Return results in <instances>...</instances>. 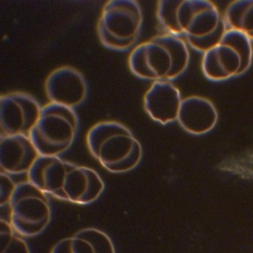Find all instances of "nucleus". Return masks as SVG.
Segmentation results:
<instances>
[{
  "label": "nucleus",
  "mask_w": 253,
  "mask_h": 253,
  "mask_svg": "<svg viewBox=\"0 0 253 253\" xmlns=\"http://www.w3.org/2000/svg\"><path fill=\"white\" fill-rule=\"evenodd\" d=\"M28 179L44 193L79 205L96 202L105 189L96 170L59 157L40 156L28 172Z\"/></svg>",
  "instance_id": "obj_1"
},
{
  "label": "nucleus",
  "mask_w": 253,
  "mask_h": 253,
  "mask_svg": "<svg viewBox=\"0 0 253 253\" xmlns=\"http://www.w3.org/2000/svg\"><path fill=\"white\" fill-rule=\"evenodd\" d=\"M189 61L186 42L180 37L167 34L135 47L128 57V66L139 79L171 81L186 71Z\"/></svg>",
  "instance_id": "obj_2"
},
{
  "label": "nucleus",
  "mask_w": 253,
  "mask_h": 253,
  "mask_svg": "<svg viewBox=\"0 0 253 253\" xmlns=\"http://www.w3.org/2000/svg\"><path fill=\"white\" fill-rule=\"evenodd\" d=\"M86 143L91 154L113 173L134 169L142 158L141 143L132 131L117 122H101L88 131Z\"/></svg>",
  "instance_id": "obj_3"
},
{
  "label": "nucleus",
  "mask_w": 253,
  "mask_h": 253,
  "mask_svg": "<svg viewBox=\"0 0 253 253\" xmlns=\"http://www.w3.org/2000/svg\"><path fill=\"white\" fill-rule=\"evenodd\" d=\"M157 17L169 35L184 36L188 42L210 36L222 19L216 5L207 0L159 1Z\"/></svg>",
  "instance_id": "obj_4"
},
{
  "label": "nucleus",
  "mask_w": 253,
  "mask_h": 253,
  "mask_svg": "<svg viewBox=\"0 0 253 253\" xmlns=\"http://www.w3.org/2000/svg\"><path fill=\"white\" fill-rule=\"evenodd\" d=\"M79 126L74 109L49 103L42 108L29 137L40 156L59 157L72 146Z\"/></svg>",
  "instance_id": "obj_5"
},
{
  "label": "nucleus",
  "mask_w": 253,
  "mask_h": 253,
  "mask_svg": "<svg viewBox=\"0 0 253 253\" xmlns=\"http://www.w3.org/2000/svg\"><path fill=\"white\" fill-rule=\"evenodd\" d=\"M142 21V8L136 1H108L98 23L99 40L109 49L125 51L138 40Z\"/></svg>",
  "instance_id": "obj_6"
},
{
  "label": "nucleus",
  "mask_w": 253,
  "mask_h": 253,
  "mask_svg": "<svg viewBox=\"0 0 253 253\" xmlns=\"http://www.w3.org/2000/svg\"><path fill=\"white\" fill-rule=\"evenodd\" d=\"M51 205L47 194L30 181L17 185L10 202L11 224L26 237L43 232L51 220Z\"/></svg>",
  "instance_id": "obj_7"
},
{
  "label": "nucleus",
  "mask_w": 253,
  "mask_h": 253,
  "mask_svg": "<svg viewBox=\"0 0 253 253\" xmlns=\"http://www.w3.org/2000/svg\"><path fill=\"white\" fill-rule=\"evenodd\" d=\"M42 108L31 95L11 92L0 99V136L28 135L38 122Z\"/></svg>",
  "instance_id": "obj_8"
},
{
  "label": "nucleus",
  "mask_w": 253,
  "mask_h": 253,
  "mask_svg": "<svg viewBox=\"0 0 253 253\" xmlns=\"http://www.w3.org/2000/svg\"><path fill=\"white\" fill-rule=\"evenodd\" d=\"M45 91L50 103L74 109L85 101L88 85L80 71L71 66H63L48 75Z\"/></svg>",
  "instance_id": "obj_9"
},
{
  "label": "nucleus",
  "mask_w": 253,
  "mask_h": 253,
  "mask_svg": "<svg viewBox=\"0 0 253 253\" xmlns=\"http://www.w3.org/2000/svg\"><path fill=\"white\" fill-rule=\"evenodd\" d=\"M182 100L180 91L173 84L156 81L144 95L143 106L153 121L167 125L177 121Z\"/></svg>",
  "instance_id": "obj_10"
},
{
  "label": "nucleus",
  "mask_w": 253,
  "mask_h": 253,
  "mask_svg": "<svg viewBox=\"0 0 253 253\" xmlns=\"http://www.w3.org/2000/svg\"><path fill=\"white\" fill-rule=\"evenodd\" d=\"M40 154L28 135H8L0 138V167L12 175L28 173Z\"/></svg>",
  "instance_id": "obj_11"
},
{
  "label": "nucleus",
  "mask_w": 253,
  "mask_h": 253,
  "mask_svg": "<svg viewBox=\"0 0 253 253\" xmlns=\"http://www.w3.org/2000/svg\"><path fill=\"white\" fill-rule=\"evenodd\" d=\"M177 121L182 128L189 134H207L217 123V109L207 98L190 96L182 100Z\"/></svg>",
  "instance_id": "obj_12"
},
{
  "label": "nucleus",
  "mask_w": 253,
  "mask_h": 253,
  "mask_svg": "<svg viewBox=\"0 0 253 253\" xmlns=\"http://www.w3.org/2000/svg\"><path fill=\"white\" fill-rule=\"evenodd\" d=\"M241 56L229 44L221 42L204 53L202 71L207 79L223 81L240 75Z\"/></svg>",
  "instance_id": "obj_13"
},
{
  "label": "nucleus",
  "mask_w": 253,
  "mask_h": 253,
  "mask_svg": "<svg viewBox=\"0 0 253 253\" xmlns=\"http://www.w3.org/2000/svg\"><path fill=\"white\" fill-rule=\"evenodd\" d=\"M224 20L229 29L253 37V0L234 1L226 9Z\"/></svg>",
  "instance_id": "obj_14"
},
{
  "label": "nucleus",
  "mask_w": 253,
  "mask_h": 253,
  "mask_svg": "<svg viewBox=\"0 0 253 253\" xmlns=\"http://www.w3.org/2000/svg\"><path fill=\"white\" fill-rule=\"evenodd\" d=\"M221 42L230 45L241 56L242 67L240 75L248 71L253 62V48L252 40L242 32L228 28L222 37Z\"/></svg>",
  "instance_id": "obj_15"
},
{
  "label": "nucleus",
  "mask_w": 253,
  "mask_h": 253,
  "mask_svg": "<svg viewBox=\"0 0 253 253\" xmlns=\"http://www.w3.org/2000/svg\"><path fill=\"white\" fill-rule=\"evenodd\" d=\"M16 233L11 222L2 218L0 221L1 253H31L28 243Z\"/></svg>",
  "instance_id": "obj_16"
},
{
  "label": "nucleus",
  "mask_w": 253,
  "mask_h": 253,
  "mask_svg": "<svg viewBox=\"0 0 253 253\" xmlns=\"http://www.w3.org/2000/svg\"><path fill=\"white\" fill-rule=\"evenodd\" d=\"M76 237L85 239L91 244L95 253H115V245L107 234L95 228L81 229Z\"/></svg>",
  "instance_id": "obj_17"
},
{
  "label": "nucleus",
  "mask_w": 253,
  "mask_h": 253,
  "mask_svg": "<svg viewBox=\"0 0 253 253\" xmlns=\"http://www.w3.org/2000/svg\"><path fill=\"white\" fill-rule=\"evenodd\" d=\"M50 253H95V252L89 242L74 236L57 242L53 246Z\"/></svg>",
  "instance_id": "obj_18"
},
{
  "label": "nucleus",
  "mask_w": 253,
  "mask_h": 253,
  "mask_svg": "<svg viewBox=\"0 0 253 253\" xmlns=\"http://www.w3.org/2000/svg\"><path fill=\"white\" fill-rule=\"evenodd\" d=\"M227 28L228 27L226 25L225 20L222 18L215 31L210 34V36H206L202 39L194 40L189 42L188 43L195 50L204 54L206 52L212 49L213 47H216L218 44L221 43L222 37L228 29Z\"/></svg>",
  "instance_id": "obj_19"
},
{
  "label": "nucleus",
  "mask_w": 253,
  "mask_h": 253,
  "mask_svg": "<svg viewBox=\"0 0 253 253\" xmlns=\"http://www.w3.org/2000/svg\"><path fill=\"white\" fill-rule=\"evenodd\" d=\"M17 185L10 177V175L1 171L0 173V206L4 208L10 205L12 195L15 191Z\"/></svg>",
  "instance_id": "obj_20"
},
{
  "label": "nucleus",
  "mask_w": 253,
  "mask_h": 253,
  "mask_svg": "<svg viewBox=\"0 0 253 253\" xmlns=\"http://www.w3.org/2000/svg\"><path fill=\"white\" fill-rule=\"evenodd\" d=\"M251 40H252V42H253V38H252V39H251Z\"/></svg>",
  "instance_id": "obj_21"
}]
</instances>
